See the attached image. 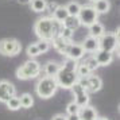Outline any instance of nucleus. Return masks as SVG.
Instances as JSON below:
<instances>
[{"label":"nucleus","mask_w":120,"mask_h":120,"mask_svg":"<svg viewBox=\"0 0 120 120\" xmlns=\"http://www.w3.org/2000/svg\"><path fill=\"white\" fill-rule=\"evenodd\" d=\"M41 70H42L41 64L34 58H30L16 69V77L19 80H33L41 74Z\"/></svg>","instance_id":"3"},{"label":"nucleus","mask_w":120,"mask_h":120,"mask_svg":"<svg viewBox=\"0 0 120 120\" xmlns=\"http://www.w3.org/2000/svg\"><path fill=\"white\" fill-rule=\"evenodd\" d=\"M30 7L34 12H45L46 11V4H47V0H30Z\"/></svg>","instance_id":"21"},{"label":"nucleus","mask_w":120,"mask_h":120,"mask_svg":"<svg viewBox=\"0 0 120 120\" xmlns=\"http://www.w3.org/2000/svg\"><path fill=\"white\" fill-rule=\"evenodd\" d=\"M7 108L10 109V111H18V109H20L22 107H20V101H19V97H18L16 94L15 96H12L8 101L6 103Z\"/></svg>","instance_id":"24"},{"label":"nucleus","mask_w":120,"mask_h":120,"mask_svg":"<svg viewBox=\"0 0 120 120\" xmlns=\"http://www.w3.org/2000/svg\"><path fill=\"white\" fill-rule=\"evenodd\" d=\"M88 30H89V35L90 37H94V38H97V39L105 33V28H104V26L100 22H94L93 24H90L88 27Z\"/></svg>","instance_id":"18"},{"label":"nucleus","mask_w":120,"mask_h":120,"mask_svg":"<svg viewBox=\"0 0 120 120\" xmlns=\"http://www.w3.org/2000/svg\"><path fill=\"white\" fill-rule=\"evenodd\" d=\"M58 89V84L55 77H49L45 76L39 78L37 85H35V92L41 98H50L53 97Z\"/></svg>","instance_id":"2"},{"label":"nucleus","mask_w":120,"mask_h":120,"mask_svg":"<svg viewBox=\"0 0 120 120\" xmlns=\"http://www.w3.org/2000/svg\"><path fill=\"white\" fill-rule=\"evenodd\" d=\"M77 18H78L81 26L89 27L90 24H93L94 22H97L98 14H97V11L93 8V6H81V10L78 12Z\"/></svg>","instance_id":"8"},{"label":"nucleus","mask_w":120,"mask_h":120,"mask_svg":"<svg viewBox=\"0 0 120 120\" xmlns=\"http://www.w3.org/2000/svg\"><path fill=\"white\" fill-rule=\"evenodd\" d=\"M61 27H62V23L57 22L51 16H43L35 22L34 31L39 39H45V41L51 42L60 34Z\"/></svg>","instance_id":"1"},{"label":"nucleus","mask_w":120,"mask_h":120,"mask_svg":"<svg viewBox=\"0 0 120 120\" xmlns=\"http://www.w3.org/2000/svg\"><path fill=\"white\" fill-rule=\"evenodd\" d=\"M18 1H19L20 4H28V3H30V0H18Z\"/></svg>","instance_id":"34"},{"label":"nucleus","mask_w":120,"mask_h":120,"mask_svg":"<svg viewBox=\"0 0 120 120\" xmlns=\"http://www.w3.org/2000/svg\"><path fill=\"white\" fill-rule=\"evenodd\" d=\"M96 120H109V119H107V117H97Z\"/></svg>","instance_id":"35"},{"label":"nucleus","mask_w":120,"mask_h":120,"mask_svg":"<svg viewBox=\"0 0 120 120\" xmlns=\"http://www.w3.org/2000/svg\"><path fill=\"white\" fill-rule=\"evenodd\" d=\"M76 73H77V76H78V78H80V77H86V76H89V74H92V71L89 70L86 66L82 64V62L77 65Z\"/></svg>","instance_id":"27"},{"label":"nucleus","mask_w":120,"mask_h":120,"mask_svg":"<svg viewBox=\"0 0 120 120\" xmlns=\"http://www.w3.org/2000/svg\"><path fill=\"white\" fill-rule=\"evenodd\" d=\"M37 47L39 50V54H43V53H47L50 50V46H51V42L49 41H45V39H39V42H37Z\"/></svg>","instance_id":"25"},{"label":"nucleus","mask_w":120,"mask_h":120,"mask_svg":"<svg viewBox=\"0 0 120 120\" xmlns=\"http://www.w3.org/2000/svg\"><path fill=\"white\" fill-rule=\"evenodd\" d=\"M89 1H90V3H94V1H96V0H89Z\"/></svg>","instance_id":"36"},{"label":"nucleus","mask_w":120,"mask_h":120,"mask_svg":"<svg viewBox=\"0 0 120 120\" xmlns=\"http://www.w3.org/2000/svg\"><path fill=\"white\" fill-rule=\"evenodd\" d=\"M60 69H61V65L58 64V62L49 61V62L43 66V73L46 74V76H49V77H55L57 73L60 71Z\"/></svg>","instance_id":"16"},{"label":"nucleus","mask_w":120,"mask_h":120,"mask_svg":"<svg viewBox=\"0 0 120 120\" xmlns=\"http://www.w3.org/2000/svg\"><path fill=\"white\" fill-rule=\"evenodd\" d=\"M82 64H84V65L86 66V68H88V69H89L90 71H94V70H96V69L98 68L97 61L94 60V57H93V55H90V57L85 58V61H84Z\"/></svg>","instance_id":"26"},{"label":"nucleus","mask_w":120,"mask_h":120,"mask_svg":"<svg viewBox=\"0 0 120 120\" xmlns=\"http://www.w3.org/2000/svg\"><path fill=\"white\" fill-rule=\"evenodd\" d=\"M66 120H81L78 113H74V115H66Z\"/></svg>","instance_id":"33"},{"label":"nucleus","mask_w":120,"mask_h":120,"mask_svg":"<svg viewBox=\"0 0 120 120\" xmlns=\"http://www.w3.org/2000/svg\"><path fill=\"white\" fill-rule=\"evenodd\" d=\"M16 94L15 85L8 80H0V103L6 104L12 96Z\"/></svg>","instance_id":"10"},{"label":"nucleus","mask_w":120,"mask_h":120,"mask_svg":"<svg viewBox=\"0 0 120 120\" xmlns=\"http://www.w3.org/2000/svg\"><path fill=\"white\" fill-rule=\"evenodd\" d=\"M82 49L85 53H94L100 49V43H98V39L94 38V37H90L88 35L86 38L84 39V42L81 43Z\"/></svg>","instance_id":"13"},{"label":"nucleus","mask_w":120,"mask_h":120,"mask_svg":"<svg viewBox=\"0 0 120 120\" xmlns=\"http://www.w3.org/2000/svg\"><path fill=\"white\" fill-rule=\"evenodd\" d=\"M60 37H62L64 39H68V41H71L73 39V31L71 30H69V28H66V27H61L60 30V34H58Z\"/></svg>","instance_id":"30"},{"label":"nucleus","mask_w":120,"mask_h":120,"mask_svg":"<svg viewBox=\"0 0 120 120\" xmlns=\"http://www.w3.org/2000/svg\"><path fill=\"white\" fill-rule=\"evenodd\" d=\"M65 8H66V11H68V14H69L70 16H77L78 12H80V10H81V4H80L78 1H76V0H71V1H69L65 6Z\"/></svg>","instance_id":"22"},{"label":"nucleus","mask_w":120,"mask_h":120,"mask_svg":"<svg viewBox=\"0 0 120 120\" xmlns=\"http://www.w3.org/2000/svg\"><path fill=\"white\" fill-rule=\"evenodd\" d=\"M70 89H71V92H73V96H74V100H73V101H74L78 107H85V105L89 104V101H90L89 93H88L78 82H76Z\"/></svg>","instance_id":"9"},{"label":"nucleus","mask_w":120,"mask_h":120,"mask_svg":"<svg viewBox=\"0 0 120 120\" xmlns=\"http://www.w3.org/2000/svg\"><path fill=\"white\" fill-rule=\"evenodd\" d=\"M26 53L30 58H35V57H38L39 55V50L37 47V45L35 43H31L27 46V49H26Z\"/></svg>","instance_id":"28"},{"label":"nucleus","mask_w":120,"mask_h":120,"mask_svg":"<svg viewBox=\"0 0 120 120\" xmlns=\"http://www.w3.org/2000/svg\"><path fill=\"white\" fill-rule=\"evenodd\" d=\"M51 120H66V115L57 113V115H54V116H53V119H51Z\"/></svg>","instance_id":"32"},{"label":"nucleus","mask_w":120,"mask_h":120,"mask_svg":"<svg viewBox=\"0 0 120 120\" xmlns=\"http://www.w3.org/2000/svg\"><path fill=\"white\" fill-rule=\"evenodd\" d=\"M62 26L66 27V28H69V30H71V31L74 33L81 24H80V20H78V18L77 16H70V15H69V16L62 22Z\"/></svg>","instance_id":"19"},{"label":"nucleus","mask_w":120,"mask_h":120,"mask_svg":"<svg viewBox=\"0 0 120 120\" xmlns=\"http://www.w3.org/2000/svg\"><path fill=\"white\" fill-rule=\"evenodd\" d=\"M77 82H78L88 93H96L103 88V81H101V78L98 76H94V74H89V76H86V77H80Z\"/></svg>","instance_id":"7"},{"label":"nucleus","mask_w":120,"mask_h":120,"mask_svg":"<svg viewBox=\"0 0 120 120\" xmlns=\"http://www.w3.org/2000/svg\"><path fill=\"white\" fill-rule=\"evenodd\" d=\"M55 80H57L58 88L70 89V88L73 86L77 81H78V76H77L76 70L69 69V68H65V66L61 65V69H60V71L57 73Z\"/></svg>","instance_id":"4"},{"label":"nucleus","mask_w":120,"mask_h":120,"mask_svg":"<svg viewBox=\"0 0 120 120\" xmlns=\"http://www.w3.org/2000/svg\"><path fill=\"white\" fill-rule=\"evenodd\" d=\"M94 60L97 61L98 66H108L112 61H113V53L111 51H105V50L98 49L97 51L93 53Z\"/></svg>","instance_id":"12"},{"label":"nucleus","mask_w":120,"mask_h":120,"mask_svg":"<svg viewBox=\"0 0 120 120\" xmlns=\"http://www.w3.org/2000/svg\"><path fill=\"white\" fill-rule=\"evenodd\" d=\"M78 116L81 120H96L98 117L97 111L96 108H93L92 105H85V107H81L80 108V112H78Z\"/></svg>","instance_id":"14"},{"label":"nucleus","mask_w":120,"mask_h":120,"mask_svg":"<svg viewBox=\"0 0 120 120\" xmlns=\"http://www.w3.org/2000/svg\"><path fill=\"white\" fill-rule=\"evenodd\" d=\"M68 16H69V14H68V11H66L65 6H58L57 10H55V11L53 12V15H51L53 19H55L57 22H60V23H62Z\"/></svg>","instance_id":"20"},{"label":"nucleus","mask_w":120,"mask_h":120,"mask_svg":"<svg viewBox=\"0 0 120 120\" xmlns=\"http://www.w3.org/2000/svg\"><path fill=\"white\" fill-rule=\"evenodd\" d=\"M19 101H20V107L24 108V109L31 108V107L34 105V98H33V96H31L30 93H23V94H20Z\"/></svg>","instance_id":"23"},{"label":"nucleus","mask_w":120,"mask_h":120,"mask_svg":"<svg viewBox=\"0 0 120 120\" xmlns=\"http://www.w3.org/2000/svg\"><path fill=\"white\" fill-rule=\"evenodd\" d=\"M71 42H73V41L64 39L62 37H60V35H57V37L51 41V43H53V46H54V49L62 55L66 54V50H68V47H69V45H70Z\"/></svg>","instance_id":"15"},{"label":"nucleus","mask_w":120,"mask_h":120,"mask_svg":"<svg viewBox=\"0 0 120 120\" xmlns=\"http://www.w3.org/2000/svg\"><path fill=\"white\" fill-rule=\"evenodd\" d=\"M93 8L97 11V14H108L111 10V1L109 0H96L93 3Z\"/></svg>","instance_id":"17"},{"label":"nucleus","mask_w":120,"mask_h":120,"mask_svg":"<svg viewBox=\"0 0 120 120\" xmlns=\"http://www.w3.org/2000/svg\"><path fill=\"white\" fill-rule=\"evenodd\" d=\"M22 45L15 38H4L0 41V54L6 57H15L20 53Z\"/></svg>","instance_id":"5"},{"label":"nucleus","mask_w":120,"mask_h":120,"mask_svg":"<svg viewBox=\"0 0 120 120\" xmlns=\"http://www.w3.org/2000/svg\"><path fill=\"white\" fill-rule=\"evenodd\" d=\"M60 6V4H58V3H55V1H47V4H46V11L49 12L50 14V16H51V15H53V12L55 11V10H57V7ZM45 11V12H46Z\"/></svg>","instance_id":"31"},{"label":"nucleus","mask_w":120,"mask_h":120,"mask_svg":"<svg viewBox=\"0 0 120 120\" xmlns=\"http://www.w3.org/2000/svg\"><path fill=\"white\" fill-rule=\"evenodd\" d=\"M98 43L101 50L113 53L115 50L119 49V30L116 33H104L98 38Z\"/></svg>","instance_id":"6"},{"label":"nucleus","mask_w":120,"mask_h":120,"mask_svg":"<svg viewBox=\"0 0 120 120\" xmlns=\"http://www.w3.org/2000/svg\"><path fill=\"white\" fill-rule=\"evenodd\" d=\"M84 55H85V51H84L80 43H73V42H71V43L69 45L68 50H66L65 57L69 58V60L80 61L81 58H84Z\"/></svg>","instance_id":"11"},{"label":"nucleus","mask_w":120,"mask_h":120,"mask_svg":"<svg viewBox=\"0 0 120 120\" xmlns=\"http://www.w3.org/2000/svg\"><path fill=\"white\" fill-rule=\"evenodd\" d=\"M80 108H81V107H78L74 101H70V103L66 105V113H68V115L78 113V112H80Z\"/></svg>","instance_id":"29"}]
</instances>
